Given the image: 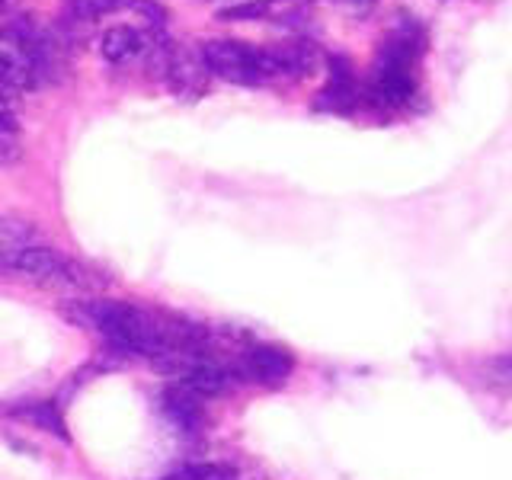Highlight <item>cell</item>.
Masks as SVG:
<instances>
[{"label":"cell","instance_id":"obj_1","mask_svg":"<svg viewBox=\"0 0 512 480\" xmlns=\"http://www.w3.org/2000/svg\"><path fill=\"white\" fill-rule=\"evenodd\" d=\"M205 68L231 80V84H263L269 77L292 71L295 58L288 52H269V48H253L234 39H212L202 45Z\"/></svg>","mask_w":512,"mask_h":480},{"label":"cell","instance_id":"obj_2","mask_svg":"<svg viewBox=\"0 0 512 480\" xmlns=\"http://www.w3.org/2000/svg\"><path fill=\"white\" fill-rule=\"evenodd\" d=\"M13 272H20V276L39 282L45 288H61V292H77V295L96 292V288L106 285V279L90 272L84 263H77L52 247H29L20 260H16Z\"/></svg>","mask_w":512,"mask_h":480},{"label":"cell","instance_id":"obj_3","mask_svg":"<svg viewBox=\"0 0 512 480\" xmlns=\"http://www.w3.org/2000/svg\"><path fill=\"white\" fill-rule=\"evenodd\" d=\"M237 372L250 378V381H260L269 384V388H279L295 372V356L282 346H272V343H250L240 349L237 356Z\"/></svg>","mask_w":512,"mask_h":480},{"label":"cell","instance_id":"obj_4","mask_svg":"<svg viewBox=\"0 0 512 480\" xmlns=\"http://www.w3.org/2000/svg\"><path fill=\"white\" fill-rule=\"evenodd\" d=\"M202 404H205V397H199L196 391H189L186 384H180V381H173L170 388L164 391V413L180 429H196L202 423V416H205Z\"/></svg>","mask_w":512,"mask_h":480},{"label":"cell","instance_id":"obj_5","mask_svg":"<svg viewBox=\"0 0 512 480\" xmlns=\"http://www.w3.org/2000/svg\"><path fill=\"white\" fill-rule=\"evenodd\" d=\"M7 416H13V420H20V423H29L32 429H42V432H52V436L68 439L64 416L52 400H20V404L7 407Z\"/></svg>","mask_w":512,"mask_h":480},{"label":"cell","instance_id":"obj_6","mask_svg":"<svg viewBox=\"0 0 512 480\" xmlns=\"http://www.w3.org/2000/svg\"><path fill=\"white\" fill-rule=\"evenodd\" d=\"M141 45H144V39H141V32H138V29H132V26H112V29L103 32L100 52H103L106 61L122 64V61H128V58H135V55L141 52Z\"/></svg>","mask_w":512,"mask_h":480},{"label":"cell","instance_id":"obj_7","mask_svg":"<svg viewBox=\"0 0 512 480\" xmlns=\"http://www.w3.org/2000/svg\"><path fill=\"white\" fill-rule=\"evenodd\" d=\"M32 228L26 221H4L0 224V272L16 266V260L32 247Z\"/></svg>","mask_w":512,"mask_h":480},{"label":"cell","instance_id":"obj_8","mask_svg":"<svg viewBox=\"0 0 512 480\" xmlns=\"http://www.w3.org/2000/svg\"><path fill=\"white\" fill-rule=\"evenodd\" d=\"M202 84H205V71H202L192 58L176 55V58L170 61V87H173L176 93H180V96L199 93Z\"/></svg>","mask_w":512,"mask_h":480},{"label":"cell","instance_id":"obj_9","mask_svg":"<svg viewBox=\"0 0 512 480\" xmlns=\"http://www.w3.org/2000/svg\"><path fill=\"white\" fill-rule=\"evenodd\" d=\"M237 471L231 464H221V461H199V464H183L180 471L167 474L164 480H234Z\"/></svg>","mask_w":512,"mask_h":480},{"label":"cell","instance_id":"obj_10","mask_svg":"<svg viewBox=\"0 0 512 480\" xmlns=\"http://www.w3.org/2000/svg\"><path fill=\"white\" fill-rule=\"evenodd\" d=\"M480 378L493 388L512 391V352H503V356H490L480 362Z\"/></svg>","mask_w":512,"mask_h":480},{"label":"cell","instance_id":"obj_11","mask_svg":"<svg viewBox=\"0 0 512 480\" xmlns=\"http://www.w3.org/2000/svg\"><path fill=\"white\" fill-rule=\"evenodd\" d=\"M135 0H71V10L80 16V20H100L106 13H116Z\"/></svg>","mask_w":512,"mask_h":480},{"label":"cell","instance_id":"obj_12","mask_svg":"<svg viewBox=\"0 0 512 480\" xmlns=\"http://www.w3.org/2000/svg\"><path fill=\"white\" fill-rule=\"evenodd\" d=\"M23 154L20 148V141H16V135L10 132H0V167H7V164H16Z\"/></svg>","mask_w":512,"mask_h":480},{"label":"cell","instance_id":"obj_13","mask_svg":"<svg viewBox=\"0 0 512 480\" xmlns=\"http://www.w3.org/2000/svg\"><path fill=\"white\" fill-rule=\"evenodd\" d=\"M0 4H7V0H0Z\"/></svg>","mask_w":512,"mask_h":480},{"label":"cell","instance_id":"obj_14","mask_svg":"<svg viewBox=\"0 0 512 480\" xmlns=\"http://www.w3.org/2000/svg\"><path fill=\"white\" fill-rule=\"evenodd\" d=\"M234 480H240V477H234Z\"/></svg>","mask_w":512,"mask_h":480}]
</instances>
